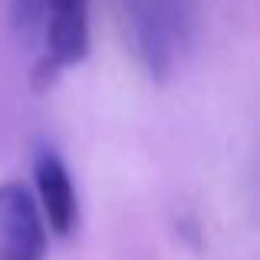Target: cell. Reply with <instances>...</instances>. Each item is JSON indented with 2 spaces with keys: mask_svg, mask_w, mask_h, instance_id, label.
<instances>
[{
  "mask_svg": "<svg viewBox=\"0 0 260 260\" xmlns=\"http://www.w3.org/2000/svg\"><path fill=\"white\" fill-rule=\"evenodd\" d=\"M125 40L152 79L175 73L194 40L191 0H115Z\"/></svg>",
  "mask_w": 260,
  "mask_h": 260,
  "instance_id": "cell-1",
  "label": "cell"
},
{
  "mask_svg": "<svg viewBox=\"0 0 260 260\" xmlns=\"http://www.w3.org/2000/svg\"><path fill=\"white\" fill-rule=\"evenodd\" d=\"M40 63L33 89H50L70 66L89 56V0H43L40 26Z\"/></svg>",
  "mask_w": 260,
  "mask_h": 260,
  "instance_id": "cell-2",
  "label": "cell"
},
{
  "mask_svg": "<svg viewBox=\"0 0 260 260\" xmlns=\"http://www.w3.org/2000/svg\"><path fill=\"white\" fill-rule=\"evenodd\" d=\"M50 231L23 181L0 184V260H43Z\"/></svg>",
  "mask_w": 260,
  "mask_h": 260,
  "instance_id": "cell-3",
  "label": "cell"
},
{
  "mask_svg": "<svg viewBox=\"0 0 260 260\" xmlns=\"http://www.w3.org/2000/svg\"><path fill=\"white\" fill-rule=\"evenodd\" d=\"M33 181H37V204L46 221V231L56 237H70L79 224V201L66 161L53 148H40L33 158Z\"/></svg>",
  "mask_w": 260,
  "mask_h": 260,
  "instance_id": "cell-4",
  "label": "cell"
},
{
  "mask_svg": "<svg viewBox=\"0 0 260 260\" xmlns=\"http://www.w3.org/2000/svg\"><path fill=\"white\" fill-rule=\"evenodd\" d=\"M10 17L17 33L26 43H40V26H43V0H10Z\"/></svg>",
  "mask_w": 260,
  "mask_h": 260,
  "instance_id": "cell-5",
  "label": "cell"
}]
</instances>
